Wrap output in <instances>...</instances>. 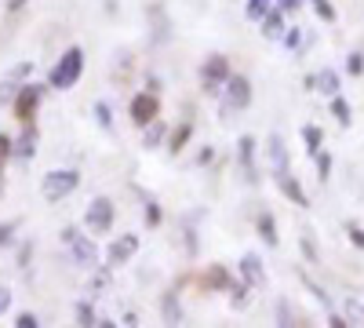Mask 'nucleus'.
I'll list each match as a JSON object with an SVG mask.
<instances>
[{"instance_id":"obj_1","label":"nucleus","mask_w":364,"mask_h":328,"mask_svg":"<svg viewBox=\"0 0 364 328\" xmlns=\"http://www.w3.org/2000/svg\"><path fill=\"white\" fill-rule=\"evenodd\" d=\"M80 73H84V51L73 44V48H66L63 51V58L51 66V77H48V84L55 88V92H70V88L80 80Z\"/></svg>"},{"instance_id":"obj_2","label":"nucleus","mask_w":364,"mask_h":328,"mask_svg":"<svg viewBox=\"0 0 364 328\" xmlns=\"http://www.w3.org/2000/svg\"><path fill=\"white\" fill-rule=\"evenodd\" d=\"M77 186H80V175H77L73 168H55V171H48V175H44L41 194H44V201L58 204L63 197H70Z\"/></svg>"},{"instance_id":"obj_3","label":"nucleus","mask_w":364,"mask_h":328,"mask_svg":"<svg viewBox=\"0 0 364 328\" xmlns=\"http://www.w3.org/2000/svg\"><path fill=\"white\" fill-rule=\"evenodd\" d=\"M248 102H252V84H248V77L230 73L226 84H223V121H230V113L245 110Z\"/></svg>"},{"instance_id":"obj_4","label":"nucleus","mask_w":364,"mask_h":328,"mask_svg":"<svg viewBox=\"0 0 364 328\" xmlns=\"http://www.w3.org/2000/svg\"><path fill=\"white\" fill-rule=\"evenodd\" d=\"M63 241L70 245V255H73V263L80 266V270H99V248H95V241H87V237L77 233L73 226L63 230Z\"/></svg>"},{"instance_id":"obj_5","label":"nucleus","mask_w":364,"mask_h":328,"mask_svg":"<svg viewBox=\"0 0 364 328\" xmlns=\"http://www.w3.org/2000/svg\"><path fill=\"white\" fill-rule=\"evenodd\" d=\"M84 226L91 233H109L113 230V201L109 197H95L84 212Z\"/></svg>"},{"instance_id":"obj_6","label":"nucleus","mask_w":364,"mask_h":328,"mask_svg":"<svg viewBox=\"0 0 364 328\" xmlns=\"http://www.w3.org/2000/svg\"><path fill=\"white\" fill-rule=\"evenodd\" d=\"M230 73H233V70H230V63H226V58H223V55H211L208 63L200 66V80H204V92H208V95H219Z\"/></svg>"},{"instance_id":"obj_7","label":"nucleus","mask_w":364,"mask_h":328,"mask_svg":"<svg viewBox=\"0 0 364 328\" xmlns=\"http://www.w3.org/2000/svg\"><path fill=\"white\" fill-rule=\"evenodd\" d=\"M41 99H44V88L41 84H18V95H15V117L22 125H29L33 121V113H37V106H41Z\"/></svg>"},{"instance_id":"obj_8","label":"nucleus","mask_w":364,"mask_h":328,"mask_svg":"<svg viewBox=\"0 0 364 328\" xmlns=\"http://www.w3.org/2000/svg\"><path fill=\"white\" fill-rule=\"evenodd\" d=\"M128 113H132V121H135L139 128H146L149 121H157V117H161V99H157L154 92H139V95L132 99Z\"/></svg>"},{"instance_id":"obj_9","label":"nucleus","mask_w":364,"mask_h":328,"mask_svg":"<svg viewBox=\"0 0 364 328\" xmlns=\"http://www.w3.org/2000/svg\"><path fill=\"white\" fill-rule=\"evenodd\" d=\"M135 252H139V237H135V233H120L117 241L109 245L106 259H109V266H124V263L135 259Z\"/></svg>"},{"instance_id":"obj_10","label":"nucleus","mask_w":364,"mask_h":328,"mask_svg":"<svg viewBox=\"0 0 364 328\" xmlns=\"http://www.w3.org/2000/svg\"><path fill=\"white\" fill-rule=\"evenodd\" d=\"M266 154H269V171H273V179L288 175V146H284L281 135H269V139H266Z\"/></svg>"},{"instance_id":"obj_11","label":"nucleus","mask_w":364,"mask_h":328,"mask_svg":"<svg viewBox=\"0 0 364 328\" xmlns=\"http://www.w3.org/2000/svg\"><path fill=\"white\" fill-rule=\"evenodd\" d=\"M37 154V128H33V121L26 125V132L18 135V139H11V157H18V161H29Z\"/></svg>"},{"instance_id":"obj_12","label":"nucleus","mask_w":364,"mask_h":328,"mask_svg":"<svg viewBox=\"0 0 364 328\" xmlns=\"http://www.w3.org/2000/svg\"><path fill=\"white\" fill-rule=\"evenodd\" d=\"M240 274H245V285H248V288H262V285H266L262 259H259L255 252H248L245 259H240Z\"/></svg>"},{"instance_id":"obj_13","label":"nucleus","mask_w":364,"mask_h":328,"mask_svg":"<svg viewBox=\"0 0 364 328\" xmlns=\"http://www.w3.org/2000/svg\"><path fill=\"white\" fill-rule=\"evenodd\" d=\"M237 154H240V168H245V179L248 183H255V139L252 135H240V142H237Z\"/></svg>"},{"instance_id":"obj_14","label":"nucleus","mask_w":364,"mask_h":328,"mask_svg":"<svg viewBox=\"0 0 364 328\" xmlns=\"http://www.w3.org/2000/svg\"><path fill=\"white\" fill-rule=\"evenodd\" d=\"M277 183H281V190H284V197H288L291 204H299V208H310V197H306V190L299 186V179H295L291 171H288V175H281Z\"/></svg>"},{"instance_id":"obj_15","label":"nucleus","mask_w":364,"mask_h":328,"mask_svg":"<svg viewBox=\"0 0 364 328\" xmlns=\"http://www.w3.org/2000/svg\"><path fill=\"white\" fill-rule=\"evenodd\" d=\"M259 26H262V37H266V41H281V33L288 29V26H284V11H281V8H273Z\"/></svg>"},{"instance_id":"obj_16","label":"nucleus","mask_w":364,"mask_h":328,"mask_svg":"<svg viewBox=\"0 0 364 328\" xmlns=\"http://www.w3.org/2000/svg\"><path fill=\"white\" fill-rule=\"evenodd\" d=\"M314 88H317L321 95H328V99H331V95H339L343 80H339V73H336V70H328V66H324V70L314 77Z\"/></svg>"},{"instance_id":"obj_17","label":"nucleus","mask_w":364,"mask_h":328,"mask_svg":"<svg viewBox=\"0 0 364 328\" xmlns=\"http://www.w3.org/2000/svg\"><path fill=\"white\" fill-rule=\"evenodd\" d=\"M259 237H262V241H266L269 248H277V245H281V237H277V223H273V216H269V212H262V216H259Z\"/></svg>"},{"instance_id":"obj_18","label":"nucleus","mask_w":364,"mask_h":328,"mask_svg":"<svg viewBox=\"0 0 364 328\" xmlns=\"http://www.w3.org/2000/svg\"><path fill=\"white\" fill-rule=\"evenodd\" d=\"M343 314H346L350 324H364V300H360V295H346V300H343Z\"/></svg>"},{"instance_id":"obj_19","label":"nucleus","mask_w":364,"mask_h":328,"mask_svg":"<svg viewBox=\"0 0 364 328\" xmlns=\"http://www.w3.org/2000/svg\"><path fill=\"white\" fill-rule=\"evenodd\" d=\"M161 142H164V125L161 121H149L142 128V146H146V150H157Z\"/></svg>"},{"instance_id":"obj_20","label":"nucleus","mask_w":364,"mask_h":328,"mask_svg":"<svg viewBox=\"0 0 364 328\" xmlns=\"http://www.w3.org/2000/svg\"><path fill=\"white\" fill-rule=\"evenodd\" d=\"M302 142H306V154L314 157V154H321V146H324V132L317 125H306L302 128Z\"/></svg>"},{"instance_id":"obj_21","label":"nucleus","mask_w":364,"mask_h":328,"mask_svg":"<svg viewBox=\"0 0 364 328\" xmlns=\"http://www.w3.org/2000/svg\"><path fill=\"white\" fill-rule=\"evenodd\" d=\"M331 117L343 125V128H350V121H353V110H350V102L343 99V95H331Z\"/></svg>"},{"instance_id":"obj_22","label":"nucleus","mask_w":364,"mask_h":328,"mask_svg":"<svg viewBox=\"0 0 364 328\" xmlns=\"http://www.w3.org/2000/svg\"><path fill=\"white\" fill-rule=\"evenodd\" d=\"M161 314H164V321H168V324H178V321H182V307H178V300H175L171 292L161 300Z\"/></svg>"},{"instance_id":"obj_23","label":"nucleus","mask_w":364,"mask_h":328,"mask_svg":"<svg viewBox=\"0 0 364 328\" xmlns=\"http://www.w3.org/2000/svg\"><path fill=\"white\" fill-rule=\"evenodd\" d=\"M269 11H273V0H248V4H245V15L252 22H262Z\"/></svg>"},{"instance_id":"obj_24","label":"nucleus","mask_w":364,"mask_h":328,"mask_svg":"<svg viewBox=\"0 0 364 328\" xmlns=\"http://www.w3.org/2000/svg\"><path fill=\"white\" fill-rule=\"evenodd\" d=\"M226 292H230V303H233L237 310H245V307H248V285L230 281V285H226Z\"/></svg>"},{"instance_id":"obj_25","label":"nucleus","mask_w":364,"mask_h":328,"mask_svg":"<svg viewBox=\"0 0 364 328\" xmlns=\"http://www.w3.org/2000/svg\"><path fill=\"white\" fill-rule=\"evenodd\" d=\"M281 44H284V48H291V51H299V48H302V29H299V26L284 29V33H281Z\"/></svg>"},{"instance_id":"obj_26","label":"nucleus","mask_w":364,"mask_h":328,"mask_svg":"<svg viewBox=\"0 0 364 328\" xmlns=\"http://www.w3.org/2000/svg\"><path fill=\"white\" fill-rule=\"evenodd\" d=\"M95 121H99V128H113V110H109V102H95Z\"/></svg>"},{"instance_id":"obj_27","label":"nucleus","mask_w":364,"mask_h":328,"mask_svg":"<svg viewBox=\"0 0 364 328\" xmlns=\"http://www.w3.org/2000/svg\"><path fill=\"white\" fill-rule=\"evenodd\" d=\"M99 317H95V310H91V303H77V324H84V328H91V324H95Z\"/></svg>"},{"instance_id":"obj_28","label":"nucleus","mask_w":364,"mask_h":328,"mask_svg":"<svg viewBox=\"0 0 364 328\" xmlns=\"http://www.w3.org/2000/svg\"><path fill=\"white\" fill-rule=\"evenodd\" d=\"M310 8L317 11V18H324V22H336L339 15H336V8L328 4V0H310Z\"/></svg>"},{"instance_id":"obj_29","label":"nucleus","mask_w":364,"mask_h":328,"mask_svg":"<svg viewBox=\"0 0 364 328\" xmlns=\"http://www.w3.org/2000/svg\"><path fill=\"white\" fill-rule=\"evenodd\" d=\"M190 135H193V128H190V125H182V128L171 135V146H168V150H171V154H178L182 146H186V139H190Z\"/></svg>"},{"instance_id":"obj_30","label":"nucleus","mask_w":364,"mask_h":328,"mask_svg":"<svg viewBox=\"0 0 364 328\" xmlns=\"http://www.w3.org/2000/svg\"><path fill=\"white\" fill-rule=\"evenodd\" d=\"M314 161H317V179H321V183H324V179L331 175V154H314Z\"/></svg>"},{"instance_id":"obj_31","label":"nucleus","mask_w":364,"mask_h":328,"mask_svg":"<svg viewBox=\"0 0 364 328\" xmlns=\"http://www.w3.org/2000/svg\"><path fill=\"white\" fill-rule=\"evenodd\" d=\"M346 73H350V77H360V73H364V55H360V51H350V58H346Z\"/></svg>"},{"instance_id":"obj_32","label":"nucleus","mask_w":364,"mask_h":328,"mask_svg":"<svg viewBox=\"0 0 364 328\" xmlns=\"http://www.w3.org/2000/svg\"><path fill=\"white\" fill-rule=\"evenodd\" d=\"M208 285H215V288H226V285H230V274L223 270V266H211V270H208Z\"/></svg>"},{"instance_id":"obj_33","label":"nucleus","mask_w":364,"mask_h":328,"mask_svg":"<svg viewBox=\"0 0 364 328\" xmlns=\"http://www.w3.org/2000/svg\"><path fill=\"white\" fill-rule=\"evenodd\" d=\"M15 95H18V84H15V80H4V84H0V106L15 102Z\"/></svg>"},{"instance_id":"obj_34","label":"nucleus","mask_w":364,"mask_h":328,"mask_svg":"<svg viewBox=\"0 0 364 328\" xmlns=\"http://www.w3.org/2000/svg\"><path fill=\"white\" fill-rule=\"evenodd\" d=\"M15 230H18V223H0V248H8L15 241Z\"/></svg>"},{"instance_id":"obj_35","label":"nucleus","mask_w":364,"mask_h":328,"mask_svg":"<svg viewBox=\"0 0 364 328\" xmlns=\"http://www.w3.org/2000/svg\"><path fill=\"white\" fill-rule=\"evenodd\" d=\"M277 324H281V328L295 324V321H291V307H288V300H277Z\"/></svg>"},{"instance_id":"obj_36","label":"nucleus","mask_w":364,"mask_h":328,"mask_svg":"<svg viewBox=\"0 0 364 328\" xmlns=\"http://www.w3.org/2000/svg\"><path fill=\"white\" fill-rule=\"evenodd\" d=\"M302 255H306L310 263H321V255H317V245H314V237H310V233H302Z\"/></svg>"},{"instance_id":"obj_37","label":"nucleus","mask_w":364,"mask_h":328,"mask_svg":"<svg viewBox=\"0 0 364 328\" xmlns=\"http://www.w3.org/2000/svg\"><path fill=\"white\" fill-rule=\"evenodd\" d=\"M15 324H18V328H37L41 321H37V314H29V310H26V314H18V317H15Z\"/></svg>"},{"instance_id":"obj_38","label":"nucleus","mask_w":364,"mask_h":328,"mask_svg":"<svg viewBox=\"0 0 364 328\" xmlns=\"http://www.w3.org/2000/svg\"><path fill=\"white\" fill-rule=\"evenodd\" d=\"M346 233H350V241L364 252V226H346Z\"/></svg>"},{"instance_id":"obj_39","label":"nucleus","mask_w":364,"mask_h":328,"mask_svg":"<svg viewBox=\"0 0 364 328\" xmlns=\"http://www.w3.org/2000/svg\"><path fill=\"white\" fill-rule=\"evenodd\" d=\"M8 310H11V288L0 285V314H8Z\"/></svg>"},{"instance_id":"obj_40","label":"nucleus","mask_w":364,"mask_h":328,"mask_svg":"<svg viewBox=\"0 0 364 328\" xmlns=\"http://www.w3.org/2000/svg\"><path fill=\"white\" fill-rule=\"evenodd\" d=\"M273 8H281V11L288 15V11H295V8H302V0H273Z\"/></svg>"},{"instance_id":"obj_41","label":"nucleus","mask_w":364,"mask_h":328,"mask_svg":"<svg viewBox=\"0 0 364 328\" xmlns=\"http://www.w3.org/2000/svg\"><path fill=\"white\" fill-rule=\"evenodd\" d=\"M328 324H331V328H346L350 321H346V314H336V310H328Z\"/></svg>"},{"instance_id":"obj_42","label":"nucleus","mask_w":364,"mask_h":328,"mask_svg":"<svg viewBox=\"0 0 364 328\" xmlns=\"http://www.w3.org/2000/svg\"><path fill=\"white\" fill-rule=\"evenodd\" d=\"M8 157H11V139H8V135H0V164H4Z\"/></svg>"},{"instance_id":"obj_43","label":"nucleus","mask_w":364,"mask_h":328,"mask_svg":"<svg viewBox=\"0 0 364 328\" xmlns=\"http://www.w3.org/2000/svg\"><path fill=\"white\" fill-rule=\"evenodd\" d=\"M146 216H149V226H157V223H161V212H157V204H154V201H146Z\"/></svg>"},{"instance_id":"obj_44","label":"nucleus","mask_w":364,"mask_h":328,"mask_svg":"<svg viewBox=\"0 0 364 328\" xmlns=\"http://www.w3.org/2000/svg\"><path fill=\"white\" fill-rule=\"evenodd\" d=\"M211 157H215V150H211V146H204V150L197 154V164H208Z\"/></svg>"},{"instance_id":"obj_45","label":"nucleus","mask_w":364,"mask_h":328,"mask_svg":"<svg viewBox=\"0 0 364 328\" xmlns=\"http://www.w3.org/2000/svg\"><path fill=\"white\" fill-rule=\"evenodd\" d=\"M22 4H26V0H8V8H11V11H18Z\"/></svg>"},{"instance_id":"obj_46","label":"nucleus","mask_w":364,"mask_h":328,"mask_svg":"<svg viewBox=\"0 0 364 328\" xmlns=\"http://www.w3.org/2000/svg\"><path fill=\"white\" fill-rule=\"evenodd\" d=\"M0 190H4V183H0Z\"/></svg>"}]
</instances>
